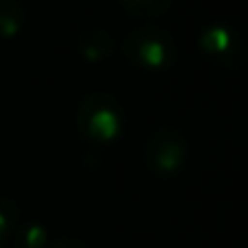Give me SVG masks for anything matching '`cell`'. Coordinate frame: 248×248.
<instances>
[{
	"mask_svg": "<svg viewBox=\"0 0 248 248\" xmlns=\"http://www.w3.org/2000/svg\"><path fill=\"white\" fill-rule=\"evenodd\" d=\"M122 52L131 63L146 72H166L176 63V42L159 26H140L124 35Z\"/></svg>",
	"mask_w": 248,
	"mask_h": 248,
	"instance_id": "1",
	"label": "cell"
},
{
	"mask_svg": "<svg viewBox=\"0 0 248 248\" xmlns=\"http://www.w3.org/2000/svg\"><path fill=\"white\" fill-rule=\"evenodd\" d=\"M78 133L94 144H111L122 135L124 111L116 98L105 92L85 96L77 111Z\"/></svg>",
	"mask_w": 248,
	"mask_h": 248,
	"instance_id": "2",
	"label": "cell"
},
{
	"mask_svg": "<svg viewBox=\"0 0 248 248\" xmlns=\"http://www.w3.org/2000/svg\"><path fill=\"white\" fill-rule=\"evenodd\" d=\"M202 57L224 70H240L248 59V48L237 31L227 22H209L198 33Z\"/></svg>",
	"mask_w": 248,
	"mask_h": 248,
	"instance_id": "3",
	"label": "cell"
},
{
	"mask_svg": "<svg viewBox=\"0 0 248 248\" xmlns=\"http://www.w3.org/2000/svg\"><path fill=\"white\" fill-rule=\"evenodd\" d=\"M187 159L185 137L176 128H157L146 144V163L159 179H172L179 174Z\"/></svg>",
	"mask_w": 248,
	"mask_h": 248,
	"instance_id": "4",
	"label": "cell"
},
{
	"mask_svg": "<svg viewBox=\"0 0 248 248\" xmlns=\"http://www.w3.org/2000/svg\"><path fill=\"white\" fill-rule=\"evenodd\" d=\"M78 50L87 63H100L113 52V37L105 29L92 26L78 35Z\"/></svg>",
	"mask_w": 248,
	"mask_h": 248,
	"instance_id": "5",
	"label": "cell"
},
{
	"mask_svg": "<svg viewBox=\"0 0 248 248\" xmlns=\"http://www.w3.org/2000/svg\"><path fill=\"white\" fill-rule=\"evenodd\" d=\"M26 20L24 7L17 0H0V39H13Z\"/></svg>",
	"mask_w": 248,
	"mask_h": 248,
	"instance_id": "6",
	"label": "cell"
},
{
	"mask_svg": "<svg viewBox=\"0 0 248 248\" xmlns=\"http://www.w3.org/2000/svg\"><path fill=\"white\" fill-rule=\"evenodd\" d=\"M174 0H120L122 9L133 17H141V20H153L159 17L172 7Z\"/></svg>",
	"mask_w": 248,
	"mask_h": 248,
	"instance_id": "7",
	"label": "cell"
},
{
	"mask_svg": "<svg viewBox=\"0 0 248 248\" xmlns=\"http://www.w3.org/2000/svg\"><path fill=\"white\" fill-rule=\"evenodd\" d=\"M16 248H46L48 246V231L44 224L29 222L16 229Z\"/></svg>",
	"mask_w": 248,
	"mask_h": 248,
	"instance_id": "8",
	"label": "cell"
},
{
	"mask_svg": "<svg viewBox=\"0 0 248 248\" xmlns=\"http://www.w3.org/2000/svg\"><path fill=\"white\" fill-rule=\"evenodd\" d=\"M20 209L11 198H0V246L7 242V237L17 229Z\"/></svg>",
	"mask_w": 248,
	"mask_h": 248,
	"instance_id": "9",
	"label": "cell"
},
{
	"mask_svg": "<svg viewBox=\"0 0 248 248\" xmlns=\"http://www.w3.org/2000/svg\"><path fill=\"white\" fill-rule=\"evenodd\" d=\"M46 248H90V246H87L85 242L77 240V237H59V240H55Z\"/></svg>",
	"mask_w": 248,
	"mask_h": 248,
	"instance_id": "10",
	"label": "cell"
}]
</instances>
